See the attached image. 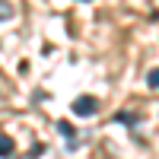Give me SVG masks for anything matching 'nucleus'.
Returning a JSON list of instances; mask_svg holds the SVG:
<instances>
[{
	"instance_id": "1",
	"label": "nucleus",
	"mask_w": 159,
	"mask_h": 159,
	"mask_svg": "<svg viewBox=\"0 0 159 159\" xmlns=\"http://www.w3.org/2000/svg\"><path fill=\"white\" fill-rule=\"evenodd\" d=\"M70 108H73V115H80V118H92V115L99 111V99H92V96H76Z\"/></svg>"
},
{
	"instance_id": "2",
	"label": "nucleus",
	"mask_w": 159,
	"mask_h": 159,
	"mask_svg": "<svg viewBox=\"0 0 159 159\" xmlns=\"http://www.w3.org/2000/svg\"><path fill=\"white\" fill-rule=\"evenodd\" d=\"M57 134H61V137H67V140H70V147H76V127H73L70 121H57Z\"/></svg>"
},
{
	"instance_id": "3",
	"label": "nucleus",
	"mask_w": 159,
	"mask_h": 159,
	"mask_svg": "<svg viewBox=\"0 0 159 159\" xmlns=\"http://www.w3.org/2000/svg\"><path fill=\"white\" fill-rule=\"evenodd\" d=\"M13 13H16V7H13V3H7V0H0V22L13 19Z\"/></svg>"
},
{
	"instance_id": "4",
	"label": "nucleus",
	"mask_w": 159,
	"mask_h": 159,
	"mask_svg": "<svg viewBox=\"0 0 159 159\" xmlns=\"http://www.w3.org/2000/svg\"><path fill=\"white\" fill-rule=\"evenodd\" d=\"M0 156H13V137L0 134Z\"/></svg>"
},
{
	"instance_id": "5",
	"label": "nucleus",
	"mask_w": 159,
	"mask_h": 159,
	"mask_svg": "<svg viewBox=\"0 0 159 159\" xmlns=\"http://www.w3.org/2000/svg\"><path fill=\"white\" fill-rule=\"evenodd\" d=\"M147 83H150L153 89H159V67H153V70L147 73Z\"/></svg>"
},
{
	"instance_id": "6",
	"label": "nucleus",
	"mask_w": 159,
	"mask_h": 159,
	"mask_svg": "<svg viewBox=\"0 0 159 159\" xmlns=\"http://www.w3.org/2000/svg\"><path fill=\"white\" fill-rule=\"evenodd\" d=\"M115 121H124V124H134L137 118H134V115H127V111H118V115H115Z\"/></svg>"
}]
</instances>
